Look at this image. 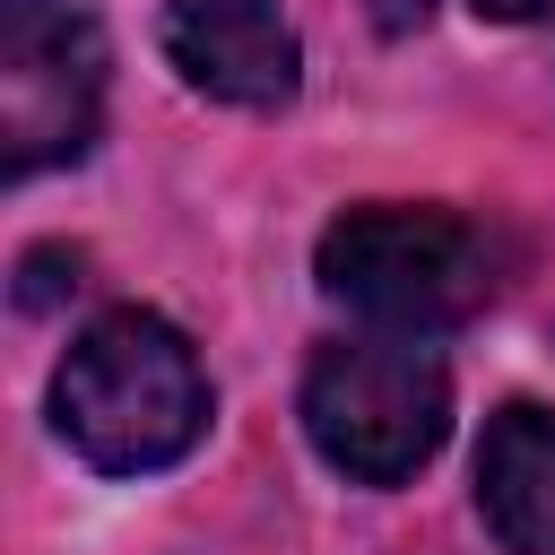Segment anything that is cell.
I'll use <instances>...</instances> for the list:
<instances>
[{
	"mask_svg": "<svg viewBox=\"0 0 555 555\" xmlns=\"http://www.w3.org/2000/svg\"><path fill=\"white\" fill-rule=\"evenodd\" d=\"M364 17H373L382 35H416V26L434 17V0H364Z\"/></svg>",
	"mask_w": 555,
	"mask_h": 555,
	"instance_id": "obj_7",
	"label": "cell"
},
{
	"mask_svg": "<svg viewBox=\"0 0 555 555\" xmlns=\"http://www.w3.org/2000/svg\"><path fill=\"white\" fill-rule=\"evenodd\" d=\"M321 286L373 330H451L494 295V243L460 208H347L321 234Z\"/></svg>",
	"mask_w": 555,
	"mask_h": 555,
	"instance_id": "obj_3",
	"label": "cell"
},
{
	"mask_svg": "<svg viewBox=\"0 0 555 555\" xmlns=\"http://www.w3.org/2000/svg\"><path fill=\"white\" fill-rule=\"evenodd\" d=\"M304 434L347 486H408L451 434V373L416 330L338 338L304 373Z\"/></svg>",
	"mask_w": 555,
	"mask_h": 555,
	"instance_id": "obj_2",
	"label": "cell"
},
{
	"mask_svg": "<svg viewBox=\"0 0 555 555\" xmlns=\"http://www.w3.org/2000/svg\"><path fill=\"white\" fill-rule=\"evenodd\" d=\"M477 512L503 555H555V408L512 399L477 442Z\"/></svg>",
	"mask_w": 555,
	"mask_h": 555,
	"instance_id": "obj_6",
	"label": "cell"
},
{
	"mask_svg": "<svg viewBox=\"0 0 555 555\" xmlns=\"http://www.w3.org/2000/svg\"><path fill=\"white\" fill-rule=\"evenodd\" d=\"M156 43L191 95H217L243 113H278L304 87V43L278 0H173Z\"/></svg>",
	"mask_w": 555,
	"mask_h": 555,
	"instance_id": "obj_5",
	"label": "cell"
},
{
	"mask_svg": "<svg viewBox=\"0 0 555 555\" xmlns=\"http://www.w3.org/2000/svg\"><path fill=\"white\" fill-rule=\"evenodd\" d=\"M104 121V35L78 0H0V165H78Z\"/></svg>",
	"mask_w": 555,
	"mask_h": 555,
	"instance_id": "obj_4",
	"label": "cell"
},
{
	"mask_svg": "<svg viewBox=\"0 0 555 555\" xmlns=\"http://www.w3.org/2000/svg\"><path fill=\"white\" fill-rule=\"evenodd\" d=\"M477 17H494V26H529V17H555V0H468Z\"/></svg>",
	"mask_w": 555,
	"mask_h": 555,
	"instance_id": "obj_8",
	"label": "cell"
},
{
	"mask_svg": "<svg viewBox=\"0 0 555 555\" xmlns=\"http://www.w3.org/2000/svg\"><path fill=\"white\" fill-rule=\"evenodd\" d=\"M61 442L104 477H156L208 434V373L191 338L139 304L87 321L52 373Z\"/></svg>",
	"mask_w": 555,
	"mask_h": 555,
	"instance_id": "obj_1",
	"label": "cell"
}]
</instances>
